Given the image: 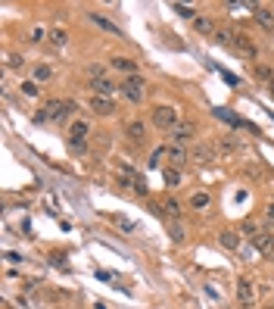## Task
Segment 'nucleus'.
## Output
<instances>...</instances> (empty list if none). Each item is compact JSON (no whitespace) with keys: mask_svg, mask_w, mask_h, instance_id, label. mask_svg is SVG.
I'll return each instance as SVG.
<instances>
[{"mask_svg":"<svg viewBox=\"0 0 274 309\" xmlns=\"http://www.w3.org/2000/svg\"><path fill=\"white\" fill-rule=\"evenodd\" d=\"M75 100H47L41 109L34 113V122L37 125H44V122H66L68 116L75 113Z\"/></svg>","mask_w":274,"mask_h":309,"instance_id":"1","label":"nucleus"},{"mask_svg":"<svg viewBox=\"0 0 274 309\" xmlns=\"http://www.w3.org/2000/svg\"><path fill=\"white\" fill-rule=\"evenodd\" d=\"M143 94H146V82H143V75H128V78H122V97H125V100L140 103V100H143Z\"/></svg>","mask_w":274,"mask_h":309,"instance_id":"2","label":"nucleus"},{"mask_svg":"<svg viewBox=\"0 0 274 309\" xmlns=\"http://www.w3.org/2000/svg\"><path fill=\"white\" fill-rule=\"evenodd\" d=\"M178 122H181V116H178V109H174V106H156L153 109V125L162 128V132H171Z\"/></svg>","mask_w":274,"mask_h":309,"instance_id":"3","label":"nucleus"},{"mask_svg":"<svg viewBox=\"0 0 274 309\" xmlns=\"http://www.w3.org/2000/svg\"><path fill=\"white\" fill-rule=\"evenodd\" d=\"M169 134H171V144H181V147H184V144H190L193 137H197V125L187 122V119H181V122L174 125Z\"/></svg>","mask_w":274,"mask_h":309,"instance_id":"4","label":"nucleus"},{"mask_svg":"<svg viewBox=\"0 0 274 309\" xmlns=\"http://www.w3.org/2000/svg\"><path fill=\"white\" fill-rule=\"evenodd\" d=\"M231 50L237 53V56H246V59H256V53H259V50H256V44H252L246 35H240V32H234V35H231Z\"/></svg>","mask_w":274,"mask_h":309,"instance_id":"5","label":"nucleus"},{"mask_svg":"<svg viewBox=\"0 0 274 309\" xmlns=\"http://www.w3.org/2000/svg\"><path fill=\"white\" fill-rule=\"evenodd\" d=\"M91 88H94V94H100V97H112L115 91H122V85H115L109 75H100V78H91Z\"/></svg>","mask_w":274,"mask_h":309,"instance_id":"6","label":"nucleus"},{"mask_svg":"<svg viewBox=\"0 0 274 309\" xmlns=\"http://www.w3.org/2000/svg\"><path fill=\"white\" fill-rule=\"evenodd\" d=\"M91 113H97V116H115V100H112V97L91 94Z\"/></svg>","mask_w":274,"mask_h":309,"instance_id":"7","label":"nucleus"},{"mask_svg":"<svg viewBox=\"0 0 274 309\" xmlns=\"http://www.w3.org/2000/svg\"><path fill=\"white\" fill-rule=\"evenodd\" d=\"M190 163L212 166V163H215V147H209V144H197V147L190 150Z\"/></svg>","mask_w":274,"mask_h":309,"instance_id":"8","label":"nucleus"},{"mask_svg":"<svg viewBox=\"0 0 274 309\" xmlns=\"http://www.w3.org/2000/svg\"><path fill=\"white\" fill-rule=\"evenodd\" d=\"M237 300L243 306H252V303H256V284L246 281V278H240V281H237Z\"/></svg>","mask_w":274,"mask_h":309,"instance_id":"9","label":"nucleus"},{"mask_svg":"<svg viewBox=\"0 0 274 309\" xmlns=\"http://www.w3.org/2000/svg\"><path fill=\"white\" fill-rule=\"evenodd\" d=\"M193 32L203 35V38H215V35H218V28H215V19L212 16H197V19H193Z\"/></svg>","mask_w":274,"mask_h":309,"instance_id":"10","label":"nucleus"},{"mask_svg":"<svg viewBox=\"0 0 274 309\" xmlns=\"http://www.w3.org/2000/svg\"><path fill=\"white\" fill-rule=\"evenodd\" d=\"M165 159L171 163V169H178V166H184V163L190 159V153L184 150L181 144H169V147H165Z\"/></svg>","mask_w":274,"mask_h":309,"instance_id":"11","label":"nucleus"},{"mask_svg":"<svg viewBox=\"0 0 274 309\" xmlns=\"http://www.w3.org/2000/svg\"><path fill=\"white\" fill-rule=\"evenodd\" d=\"M87 134H91V122H84V119H75L68 125V141H87Z\"/></svg>","mask_w":274,"mask_h":309,"instance_id":"12","label":"nucleus"},{"mask_svg":"<svg viewBox=\"0 0 274 309\" xmlns=\"http://www.w3.org/2000/svg\"><path fill=\"white\" fill-rule=\"evenodd\" d=\"M125 134H128L134 144H140L143 137H146V122H140V119H134V122H128V125H125Z\"/></svg>","mask_w":274,"mask_h":309,"instance_id":"13","label":"nucleus"},{"mask_svg":"<svg viewBox=\"0 0 274 309\" xmlns=\"http://www.w3.org/2000/svg\"><path fill=\"white\" fill-rule=\"evenodd\" d=\"M112 69H115V72H125V78H128V75H137V63H134L131 56H115V59H112Z\"/></svg>","mask_w":274,"mask_h":309,"instance_id":"14","label":"nucleus"},{"mask_svg":"<svg viewBox=\"0 0 274 309\" xmlns=\"http://www.w3.org/2000/svg\"><path fill=\"white\" fill-rule=\"evenodd\" d=\"M91 22H94L97 28H103V32H109V35H115V38H122V28L115 25V22H109L106 16H100V13H91Z\"/></svg>","mask_w":274,"mask_h":309,"instance_id":"15","label":"nucleus"},{"mask_svg":"<svg viewBox=\"0 0 274 309\" xmlns=\"http://www.w3.org/2000/svg\"><path fill=\"white\" fill-rule=\"evenodd\" d=\"M252 244H256V250H262V253H274V234H268V231H262L259 237H252Z\"/></svg>","mask_w":274,"mask_h":309,"instance_id":"16","label":"nucleus"},{"mask_svg":"<svg viewBox=\"0 0 274 309\" xmlns=\"http://www.w3.org/2000/svg\"><path fill=\"white\" fill-rule=\"evenodd\" d=\"M209 203H212V197L206 194V191H197V194L190 197V206L197 209V213H203V209H209Z\"/></svg>","mask_w":274,"mask_h":309,"instance_id":"17","label":"nucleus"},{"mask_svg":"<svg viewBox=\"0 0 274 309\" xmlns=\"http://www.w3.org/2000/svg\"><path fill=\"white\" fill-rule=\"evenodd\" d=\"M256 22H259L262 28H274V9L259 6V9H256Z\"/></svg>","mask_w":274,"mask_h":309,"instance_id":"18","label":"nucleus"},{"mask_svg":"<svg viewBox=\"0 0 274 309\" xmlns=\"http://www.w3.org/2000/svg\"><path fill=\"white\" fill-rule=\"evenodd\" d=\"M218 241H221V247H228V250H237L240 247V234L237 231H221Z\"/></svg>","mask_w":274,"mask_h":309,"instance_id":"19","label":"nucleus"},{"mask_svg":"<svg viewBox=\"0 0 274 309\" xmlns=\"http://www.w3.org/2000/svg\"><path fill=\"white\" fill-rule=\"evenodd\" d=\"M19 91H22V97H37L41 94V85H37L34 78H25V82L19 85Z\"/></svg>","mask_w":274,"mask_h":309,"instance_id":"20","label":"nucleus"},{"mask_svg":"<svg viewBox=\"0 0 274 309\" xmlns=\"http://www.w3.org/2000/svg\"><path fill=\"white\" fill-rule=\"evenodd\" d=\"M66 41H68V32H66V28H60V25L50 28V44H53V47H66Z\"/></svg>","mask_w":274,"mask_h":309,"instance_id":"21","label":"nucleus"},{"mask_svg":"<svg viewBox=\"0 0 274 309\" xmlns=\"http://www.w3.org/2000/svg\"><path fill=\"white\" fill-rule=\"evenodd\" d=\"M53 78V66H47V63H41V66H34V82L41 85V82H50Z\"/></svg>","mask_w":274,"mask_h":309,"instance_id":"22","label":"nucleus"},{"mask_svg":"<svg viewBox=\"0 0 274 309\" xmlns=\"http://www.w3.org/2000/svg\"><path fill=\"white\" fill-rule=\"evenodd\" d=\"M162 216H169L171 222H178V216H181V206H178V200H165V203H162Z\"/></svg>","mask_w":274,"mask_h":309,"instance_id":"23","label":"nucleus"},{"mask_svg":"<svg viewBox=\"0 0 274 309\" xmlns=\"http://www.w3.org/2000/svg\"><path fill=\"white\" fill-rule=\"evenodd\" d=\"M243 234L246 237H259L262 234V222L259 219H246V222H243Z\"/></svg>","mask_w":274,"mask_h":309,"instance_id":"24","label":"nucleus"},{"mask_svg":"<svg viewBox=\"0 0 274 309\" xmlns=\"http://www.w3.org/2000/svg\"><path fill=\"white\" fill-rule=\"evenodd\" d=\"M169 237H171L174 244H184V241H187V231H184V225L171 222V225H169Z\"/></svg>","mask_w":274,"mask_h":309,"instance_id":"25","label":"nucleus"},{"mask_svg":"<svg viewBox=\"0 0 274 309\" xmlns=\"http://www.w3.org/2000/svg\"><path fill=\"white\" fill-rule=\"evenodd\" d=\"M47 38H50V32H47L44 25H34L32 32H28V41L32 44H41V41H47Z\"/></svg>","mask_w":274,"mask_h":309,"instance_id":"26","label":"nucleus"},{"mask_svg":"<svg viewBox=\"0 0 274 309\" xmlns=\"http://www.w3.org/2000/svg\"><path fill=\"white\" fill-rule=\"evenodd\" d=\"M165 184H169V187H178L181 184V172H178V169H165Z\"/></svg>","mask_w":274,"mask_h":309,"instance_id":"27","label":"nucleus"},{"mask_svg":"<svg viewBox=\"0 0 274 309\" xmlns=\"http://www.w3.org/2000/svg\"><path fill=\"white\" fill-rule=\"evenodd\" d=\"M22 66H25V56H19V53L6 56V69H22Z\"/></svg>","mask_w":274,"mask_h":309,"instance_id":"28","label":"nucleus"},{"mask_svg":"<svg viewBox=\"0 0 274 309\" xmlns=\"http://www.w3.org/2000/svg\"><path fill=\"white\" fill-rule=\"evenodd\" d=\"M68 150L75 156H81V153H87V141H68Z\"/></svg>","mask_w":274,"mask_h":309,"instance_id":"29","label":"nucleus"},{"mask_svg":"<svg viewBox=\"0 0 274 309\" xmlns=\"http://www.w3.org/2000/svg\"><path fill=\"white\" fill-rule=\"evenodd\" d=\"M256 78H262V82H268V85H271V78H274V72H271V69H268V66H256Z\"/></svg>","mask_w":274,"mask_h":309,"instance_id":"30","label":"nucleus"},{"mask_svg":"<svg viewBox=\"0 0 274 309\" xmlns=\"http://www.w3.org/2000/svg\"><path fill=\"white\" fill-rule=\"evenodd\" d=\"M218 150H224V153H234V150H237V144H234L231 137H221V141H218Z\"/></svg>","mask_w":274,"mask_h":309,"instance_id":"31","label":"nucleus"},{"mask_svg":"<svg viewBox=\"0 0 274 309\" xmlns=\"http://www.w3.org/2000/svg\"><path fill=\"white\" fill-rule=\"evenodd\" d=\"M174 13H181L187 19H197V16H193V6H187V3H174Z\"/></svg>","mask_w":274,"mask_h":309,"instance_id":"32","label":"nucleus"},{"mask_svg":"<svg viewBox=\"0 0 274 309\" xmlns=\"http://www.w3.org/2000/svg\"><path fill=\"white\" fill-rule=\"evenodd\" d=\"M134 191L140 194V197H146V194H150V184H146L143 178H137V181H134Z\"/></svg>","mask_w":274,"mask_h":309,"instance_id":"33","label":"nucleus"},{"mask_svg":"<svg viewBox=\"0 0 274 309\" xmlns=\"http://www.w3.org/2000/svg\"><path fill=\"white\" fill-rule=\"evenodd\" d=\"M162 159H165V147H159V150H156V153H153V159H150V166H159V163H162Z\"/></svg>","mask_w":274,"mask_h":309,"instance_id":"34","label":"nucleus"},{"mask_svg":"<svg viewBox=\"0 0 274 309\" xmlns=\"http://www.w3.org/2000/svg\"><path fill=\"white\" fill-rule=\"evenodd\" d=\"M115 225L125 228V231H134V222H131V219H115Z\"/></svg>","mask_w":274,"mask_h":309,"instance_id":"35","label":"nucleus"},{"mask_svg":"<svg viewBox=\"0 0 274 309\" xmlns=\"http://www.w3.org/2000/svg\"><path fill=\"white\" fill-rule=\"evenodd\" d=\"M265 219H268V222H274V203H268V209H265Z\"/></svg>","mask_w":274,"mask_h":309,"instance_id":"36","label":"nucleus"},{"mask_svg":"<svg viewBox=\"0 0 274 309\" xmlns=\"http://www.w3.org/2000/svg\"><path fill=\"white\" fill-rule=\"evenodd\" d=\"M268 91H271V97H274V78H271V85H268Z\"/></svg>","mask_w":274,"mask_h":309,"instance_id":"37","label":"nucleus"},{"mask_svg":"<svg viewBox=\"0 0 274 309\" xmlns=\"http://www.w3.org/2000/svg\"><path fill=\"white\" fill-rule=\"evenodd\" d=\"M271 263H274V253H271Z\"/></svg>","mask_w":274,"mask_h":309,"instance_id":"38","label":"nucleus"},{"mask_svg":"<svg viewBox=\"0 0 274 309\" xmlns=\"http://www.w3.org/2000/svg\"><path fill=\"white\" fill-rule=\"evenodd\" d=\"M268 309H271V306H268Z\"/></svg>","mask_w":274,"mask_h":309,"instance_id":"39","label":"nucleus"}]
</instances>
